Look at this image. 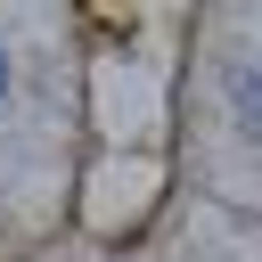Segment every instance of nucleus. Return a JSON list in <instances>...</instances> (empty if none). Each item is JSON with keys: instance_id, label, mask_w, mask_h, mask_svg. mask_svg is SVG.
<instances>
[{"instance_id": "2", "label": "nucleus", "mask_w": 262, "mask_h": 262, "mask_svg": "<svg viewBox=\"0 0 262 262\" xmlns=\"http://www.w3.org/2000/svg\"><path fill=\"white\" fill-rule=\"evenodd\" d=\"M0 90H8V57H0Z\"/></svg>"}, {"instance_id": "1", "label": "nucleus", "mask_w": 262, "mask_h": 262, "mask_svg": "<svg viewBox=\"0 0 262 262\" xmlns=\"http://www.w3.org/2000/svg\"><path fill=\"white\" fill-rule=\"evenodd\" d=\"M229 98H237V115H246V123L262 131V66H246V74L229 82Z\"/></svg>"}]
</instances>
